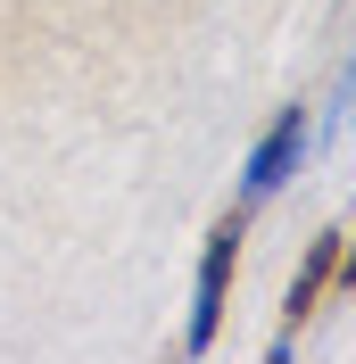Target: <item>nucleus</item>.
<instances>
[{
    "label": "nucleus",
    "mask_w": 356,
    "mask_h": 364,
    "mask_svg": "<svg viewBox=\"0 0 356 364\" xmlns=\"http://www.w3.org/2000/svg\"><path fill=\"white\" fill-rule=\"evenodd\" d=\"M232 265H241V215H224L216 232H207V257H199V290H191V331H182V348L191 356H207L224 331V290H232Z\"/></svg>",
    "instance_id": "1"
},
{
    "label": "nucleus",
    "mask_w": 356,
    "mask_h": 364,
    "mask_svg": "<svg viewBox=\"0 0 356 364\" xmlns=\"http://www.w3.org/2000/svg\"><path fill=\"white\" fill-rule=\"evenodd\" d=\"M298 158H307V108H282V116H273V133L257 141L248 174H241V199H248V207H257V199H273V191L298 174Z\"/></svg>",
    "instance_id": "2"
},
{
    "label": "nucleus",
    "mask_w": 356,
    "mask_h": 364,
    "mask_svg": "<svg viewBox=\"0 0 356 364\" xmlns=\"http://www.w3.org/2000/svg\"><path fill=\"white\" fill-rule=\"evenodd\" d=\"M340 282V232H315L307 240V265H298V282H290V331L273 340V356H290V340H298V323L315 315V298Z\"/></svg>",
    "instance_id": "3"
},
{
    "label": "nucleus",
    "mask_w": 356,
    "mask_h": 364,
    "mask_svg": "<svg viewBox=\"0 0 356 364\" xmlns=\"http://www.w3.org/2000/svg\"><path fill=\"white\" fill-rule=\"evenodd\" d=\"M340 282L356 290V240H340Z\"/></svg>",
    "instance_id": "4"
}]
</instances>
